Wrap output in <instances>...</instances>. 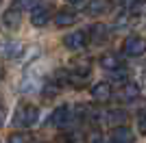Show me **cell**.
<instances>
[{
    "label": "cell",
    "mask_w": 146,
    "mask_h": 143,
    "mask_svg": "<svg viewBox=\"0 0 146 143\" xmlns=\"http://www.w3.org/2000/svg\"><path fill=\"white\" fill-rule=\"evenodd\" d=\"M37 119H39V108L33 106V104H20L18 111H15V126L20 128H31V126L37 124Z\"/></svg>",
    "instance_id": "6da1fadb"
},
{
    "label": "cell",
    "mask_w": 146,
    "mask_h": 143,
    "mask_svg": "<svg viewBox=\"0 0 146 143\" xmlns=\"http://www.w3.org/2000/svg\"><path fill=\"white\" fill-rule=\"evenodd\" d=\"M74 117H76L74 106H70V104H61V106H57L55 111H52V115H50V124L55 126V128H66V126H70L74 121Z\"/></svg>",
    "instance_id": "7a4b0ae2"
},
{
    "label": "cell",
    "mask_w": 146,
    "mask_h": 143,
    "mask_svg": "<svg viewBox=\"0 0 146 143\" xmlns=\"http://www.w3.org/2000/svg\"><path fill=\"white\" fill-rule=\"evenodd\" d=\"M122 54L124 56H142V54H146V39L140 35H129L122 43Z\"/></svg>",
    "instance_id": "3957f363"
},
{
    "label": "cell",
    "mask_w": 146,
    "mask_h": 143,
    "mask_svg": "<svg viewBox=\"0 0 146 143\" xmlns=\"http://www.w3.org/2000/svg\"><path fill=\"white\" fill-rule=\"evenodd\" d=\"M63 46L68 50H72V52H81V50H85L87 46V35L85 30H74V33H68L63 37Z\"/></svg>",
    "instance_id": "277c9868"
},
{
    "label": "cell",
    "mask_w": 146,
    "mask_h": 143,
    "mask_svg": "<svg viewBox=\"0 0 146 143\" xmlns=\"http://www.w3.org/2000/svg\"><path fill=\"white\" fill-rule=\"evenodd\" d=\"M52 20V9L48 5H37L33 11H31V24L37 26V28H42L46 24Z\"/></svg>",
    "instance_id": "5b68a950"
},
{
    "label": "cell",
    "mask_w": 146,
    "mask_h": 143,
    "mask_svg": "<svg viewBox=\"0 0 146 143\" xmlns=\"http://www.w3.org/2000/svg\"><path fill=\"white\" fill-rule=\"evenodd\" d=\"M92 93V100L96 102V104H107V102L111 100V85L107 83V80H100V83H96L94 87L90 89Z\"/></svg>",
    "instance_id": "8992f818"
},
{
    "label": "cell",
    "mask_w": 146,
    "mask_h": 143,
    "mask_svg": "<svg viewBox=\"0 0 146 143\" xmlns=\"http://www.w3.org/2000/svg\"><path fill=\"white\" fill-rule=\"evenodd\" d=\"M98 119L103 124H109V126H127V113L122 108H111V111H105V113L98 115Z\"/></svg>",
    "instance_id": "52a82bcc"
},
{
    "label": "cell",
    "mask_w": 146,
    "mask_h": 143,
    "mask_svg": "<svg viewBox=\"0 0 146 143\" xmlns=\"http://www.w3.org/2000/svg\"><path fill=\"white\" fill-rule=\"evenodd\" d=\"M109 143H135V134L129 126H116L109 132Z\"/></svg>",
    "instance_id": "ba28073f"
},
{
    "label": "cell",
    "mask_w": 146,
    "mask_h": 143,
    "mask_svg": "<svg viewBox=\"0 0 146 143\" xmlns=\"http://www.w3.org/2000/svg\"><path fill=\"white\" fill-rule=\"evenodd\" d=\"M111 7H113V0H90V5L85 7V13L92 18H98V15L109 13Z\"/></svg>",
    "instance_id": "9c48e42d"
},
{
    "label": "cell",
    "mask_w": 146,
    "mask_h": 143,
    "mask_svg": "<svg viewBox=\"0 0 146 143\" xmlns=\"http://www.w3.org/2000/svg\"><path fill=\"white\" fill-rule=\"evenodd\" d=\"M0 54L7 56V59H18L22 54V46L18 41H13V39H2L0 41Z\"/></svg>",
    "instance_id": "30bf717a"
},
{
    "label": "cell",
    "mask_w": 146,
    "mask_h": 143,
    "mask_svg": "<svg viewBox=\"0 0 146 143\" xmlns=\"http://www.w3.org/2000/svg\"><path fill=\"white\" fill-rule=\"evenodd\" d=\"M2 24H5L9 30H15L20 28V24H22V11H18L15 7H11V9H7L5 15H2Z\"/></svg>",
    "instance_id": "8fae6325"
},
{
    "label": "cell",
    "mask_w": 146,
    "mask_h": 143,
    "mask_svg": "<svg viewBox=\"0 0 146 143\" xmlns=\"http://www.w3.org/2000/svg\"><path fill=\"white\" fill-rule=\"evenodd\" d=\"M76 20H79V15H76V11H72V9H61V11L55 13V24L59 26V28L72 26Z\"/></svg>",
    "instance_id": "7c38bea8"
},
{
    "label": "cell",
    "mask_w": 146,
    "mask_h": 143,
    "mask_svg": "<svg viewBox=\"0 0 146 143\" xmlns=\"http://www.w3.org/2000/svg\"><path fill=\"white\" fill-rule=\"evenodd\" d=\"M100 67H103L105 72H113V70L124 67V65H122V59L118 56V54L107 52V54H103V56H100Z\"/></svg>",
    "instance_id": "4fadbf2b"
},
{
    "label": "cell",
    "mask_w": 146,
    "mask_h": 143,
    "mask_svg": "<svg viewBox=\"0 0 146 143\" xmlns=\"http://www.w3.org/2000/svg\"><path fill=\"white\" fill-rule=\"evenodd\" d=\"M90 39L94 43H105L107 39H109V30H107V26L105 24H94L90 28Z\"/></svg>",
    "instance_id": "5bb4252c"
},
{
    "label": "cell",
    "mask_w": 146,
    "mask_h": 143,
    "mask_svg": "<svg viewBox=\"0 0 146 143\" xmlns=\"http://www.w3.org/2000/svg\"><path fill=\"white\" fill-rule=\"evenodd\" d=\"M137 95H140V87H137V85L135 83H124L120 95H118V100L120 102H131V100H135Z\"/></svg>",
    "instance_id": "9a60e30c"
},
{
    "label": "cell",
    "mask_w": 146,
    "mask_h": 143,
    "mask_svg": "<svg viewBox=\"0 0 146 143\" xmlns=\"http://www.w3.org/2000/svg\"><path fill=\"white\" fill-rule=\"evenodd\" d=\"M120 5L124 7L127 11L140 13V11H144V7H146V0H120Z\"/></svg>",
    "instance_id": "2e32d148"
},
{
    "label": "cell",
    "mask_w": 146,
    "mask_h": 143,
    "mask_svg": "<svg viewBox=\"0 0 146 143\" xmlns=\"http://www.w3.org/2000/svg\"><path fill=\"white\" fill-rule=\"evenodd\" d=\"M107 74H109V80H113V83H120V85H124V83H127V78H129L127 67H118V70L107 72Z\"/></svg>",
    "instance_id": "e0dca14e"
},
{
    "label": "cell",
    "mask_w": 146,
    "mask_h": 143,
    "mask_svg": "<svg viewBox=\"0 0 146 143\" xmlns=\"http://www.w3.org/2000/svg\"><path fill=\"white\" fill-rule=\"evenodd\" d=\"M37 5H39V0H18V2H15V9H18V11H22V9H31V11H33Z\"/></svg>",
    "instance_id": "ac0fdd59"
},
{
    "label": "cell",
    "mask_w": 146,
    "mask_h": 143,
    "mask_svg": "<svg viewBox=\"0 0 146 143\" xmlns=\"http://www.w3.org/2000/svg\"><path fill=\"white\" fill-rule=\"evenodd\" d=\"M61 141L63 143H85L81 132H70V134H66V137H61Z\"/></svg>",
    "instance_id": "d6986e66"
},
{
    "label": "cell",
    "mask_w": 146,
    "mask_h": 143,
    "mask_svg": "<svg viewBox=\"0 0 146 143\" xmlns=\"http://www.w3.org/2000/svg\"><path fill=\"white\" fill-rule=\"evenodd\" d=\"M26 141H29V137H26L24 132H13L7 139V143H26Z\"/></svg>",
    "instance_id": "ffe728a7"
},
{
    "label": "cell",
    "mask_w": 146,
    "mask_h": 143,
    "mask_svg": "<svg viewBox=\"0 0 146 143\" xmlns=\"http://www.w3.org/2000/svg\"><path fill=\"white\" fill-rule=\"evenodd\" d=\"M137 128H140V132H142V137H146V111L137 117Z\"/></svg>",
    "instance_id": "44dd1931"
},
{
    "label": "cell",
    "mask_w": 146,
    "mask_h": 143,
    "mask_svg": "<svg viewBox=\"0 0 146 143\" xmlns=\"http://www.w3.org/2000/svg\"><path fill=\"white\" fill-rule=\"evenodd\" d=\"M90 143H109V141H105V139H100L98 134H94V141H90Z\"/></svg>",
    "instance_id": "7402d4cb"
},
{
    "label": "cell",
    "mask_w": 146,
    "mask_h": 143,
    "mask_svg": "<svg viewBox=\"0 0 146 143\" xmlns=\"http://www.w3.org/2000/svg\"><path fill=\"white\" fill-rule=\"evenodd\" d=\"M2 124H5V108L0 106V126H2Z\"/></svg>",
    "instance_id": "603a6c76"
},
{
    "label": "cell",
    "mask_w": 146,
    "mask_h": 143,
    "mask_svg": "<svg viewBox=\"0 0 146 143\" xmlns=\"http://www.w3.org/2000/svg\"><path fill=\"white\" fill-rule=\"evenodd\" d=\"M5 78V70H2V65H0V80Z\"/></svg>",
    "instance_id": "cb8c5ba5"
},
{
    "label": "cell",
    "mask_w": 146,
    "mask_h": 143,
    "mask_svg": "<svg viewBox=\"0 0 146 143\" xmlns=\"http://www.w3.org/2000/svg\"><path fill=\"white\" fill-rule=\"evenodd\" d=\"M66 2H70V5H76V2H81V0H66Z\"/></svg>",
    "instance_id": "d4e9b609"
}]
</instances>
